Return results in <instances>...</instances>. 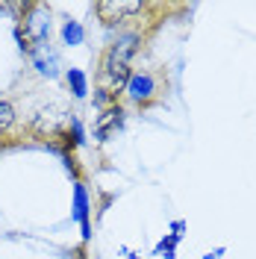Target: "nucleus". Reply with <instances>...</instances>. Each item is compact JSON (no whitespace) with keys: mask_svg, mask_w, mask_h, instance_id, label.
Segmentation results:
<instances>
[{"mask_svg":"<svg viewBox=\"0 0 256 259\" xmlns=\"http://www.w3.org/2000/svg\"><path fill=\"white\" fill-rule=\"evenodd\" d=\"M121 124H124V109H121V106H109V109H103V115L97 118L95 136L100 139V142H106L115 130L121 127Z\"/></svg>","mask_w":256,"mask_h":259,"instance_id":"obj_4","label":"nucleus"},{"mask_svg":"<svg viewBox=\"0 0 256 259\" xmlns=\"http://www.w3.org/2000/svg\"><path fill=\"white\" fill-rule=\"evenodd\" d=\"M127 92L133 100H150L153 97V92H156V82H153V77L150 74H130L127 80Z\"/></svg>","mask_w":256,"mask_h":259,"instance_id":"obj_5","label":"nucleus"},{"mask_svg":"<svg viewBox=\"0 0 256 259\" xmlns=\"http://www.w3.org/2000/svg\"><path fill=\"white\" fill-rule=\"evenodd\" d=\"M136 12H142L139 0H100L97 3V15L103 24H118L127 15H136Z\"/></svg>","mask_w":256,"mask_h":259,"instance_id":"obj_3","label":"nucleus"},{"mask_svg":"<svg viewBox=\"0 0 256 259\" xmlns=\"http://www.w3.org/2000/svg\"><path fill=\"white\" fill-rule=\"evenodd\" d=\"M12 124H15V109H12V103H9V100H0V133H6Z\"/></svg>","mask_w":256,"mask_h":259,"instance_id":"obj_9","label":"nucleus"},{"mask_svg":"<svg viewBox=\"0 0 256 259\" xmlns=\"http://www.w3.org/2000/svg\"><path fill=\"white\" fill-rule=\"evenodd\" d=\"M68 85L74 89V95H77V97H86V92H89L86 77H82V71H77V68H71V71H68Z\"/></svg>","mask_w":256,"mask_h":259,"instance_id":"obj_7","label":"nucleus"},{"mask_svg":"<svg viewBox=\"0 0 256 259\" xmlns=\"http://www.w3.org/2000/svg\"><path fill=\"white\" fill-rule=\"evenodd\" d=\"M136 45H139V35H121L118 41L109 45V50L103 53V62H100V92L118 97V92L127 85L130 80V59L136 53Z\"/></svg>","mask_w":256,"mask_h":259,"instance_id":"obj_1","label":"nucleus"},{"mask_svg":"<svg viewBox=\"0 0 256 259\" xmlns=\"http://www.w3.org/2000/svg\"><path fill=\"white\" fill-rule=\"evenodd\" d=\"M62 38H65V45H80L82 41V27L77 24V21H68L62 27Z\"/></svg>","mask_w":256,"mask_h":259,"instance_id":"obj_8","label":"nucleus"},{"mask_svg":"<svg viewBox=\"0 0 256 259\" xmlns=\"http://www.w3.org/2000/svg\"><path fill=\"white\" fill-rule=\"evenodd\" d=\"M21 21H24V30H18L21 50H35V45H41L50 35V21L45 6H27V15Z\"/></svg>","mask_w":256,"mask_h":259,"instance_id":"obj_2","label":"nucleus"},{"mask_svg":"<svg viewBox=\"0 0 256 259\" xmlns=\"http://www.w3.org/2000/svg\"><path fill=\"white\" fill-rule=\"evenodd\" d=\"M74 218L82 227V239H89L92 236V227H89V194H86V189L80 183L74 186Z\"/></svg>","mask_w":256,"mask_h":259,"instance_id":"obj_6","label":"nucleus"}]
</instances>
